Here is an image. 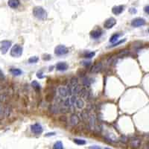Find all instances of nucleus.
I'll return each instance as SVG.
<instances>
[{
	"label": "nucleus",
	"instance_id": "1",
	"mask_svg": "<svg viewBox=\"0 0 149 149\" xmlns=\"http://www.w3.org/2000/svg\"><path fill=\"white\" fill-rule=\"evenodd\" d=\"M33 15L34 17L38 19L39 20L44 21L47 19V12L45 11V9L40 6H36L33 9Z\"/></svg>",
	"mask_w": 149,
	"mask_h": 149
},
{
	"label": "nucleus",
	"instance_id": "2",
	"mask_svg": "<svg viewBox=\"0 0 149 149\" xmlns=\"http://www.w3.org/2000/svg\"><path fill=\"white\" fill-rule=\"evenodd\" d=\"M23 47L20 45L16 44L12 47L11 50V55L13 58H20L23 54Z\"/></svg>",
	"mask_w": 149,
	"mask_h": 149
},
{
	"label": "nucleus",
	"instance_id": "3",
	"mask_svg": "<svg viewBox=\"0 0 149 149\" xmlns=\"http://www.w3.org/2000/svg\"><path fill=\"white\" fill-rule=\"evenodd\" d=\"M11 46V42L9 40H3L0 43V52L5 54L8 52V49Z\"/></svg>",
	"mask_w": 149,
	"mask_h": 149
},
{
	"label": "nucleus",
	"instance_id": "4",
	"mask_svg": "<svg viewBox=\"0 0 149 149\" xmlns=\"http://www.w3.org/2000/svg\"><path fill=\"white\" fill-rule=\"evenodd\" d=\"M69 52L68 49L63 45H59L54 49V54L57 56H62Z\"/></svg>",
	"mask_w": 149,
	"mask_h": 149
},
{
	"label": "nucleus",
	"instance_id": "5",
	"mask_svg": "<svg viewBox=\"0 0 149 149\" xmlns=\"http://www.w3.org/2000/svg\"><path fill=\"white\" fill-rule=\"evenodd\" d=\"M116 24V20L113 17H110V18H108L107 20H105V22L104 23V27L106 29H110V28H113Z\"/></svg>",
	"mask_w": 149,
	"mask_h": 149
},
{
	"label": "nucleus",
	"instance_id": "6",
	"mask_svg": "<svg viewBox=\"0 0 149 149\" xmlns=\"http://www.w3.org/2000/svg\"><path fill=\"white\" fill-rule=\"evenodd\" d=\"M31 131L36 135H39V134H41L43 133V127L39 123H35L33 125H31Z\"/></svg>",
	"mask_w": 149,
	"mask_h": 149
},
{
	"label": "nucleus",
	"instance_id": "7",
	"mask_svg": "<svg viewBox=\"0 0 149 149\" xmlns=\"http://www.w3.org/2000/svg\"><path fill=\"white\" fill-rule=\"evenodd\" d=\"M145 25V20L142 18H136L131 22V25L135 28L141 27Z\"/></svg>",
	"mask_w": 149,
	"mask_h": 149
},
{
	"label": "nucleus",
	"instance_id": "8",
	"mask_svg": "<svg viewBox=\"0 0 149 149\" xmlns=\"http://www.w3.org/2000/svg\"><path fill=\"white\" fill-rule=\"evenodd\" d=\"M129 145L130 146L133 148H138L140 145H141V140L138 138H134L130 139L129 142Z\"/></svg>",
	"mask_w": 149,
	"mask_h": 149
},
{
	"label": "nucleus",
	"instance_id": "9",
	"mask_svg": "<svg viewBox=\"0 0 149 149\" xmlns=\"http://www.w3.org/2000/svg\"><path fill=\"white\" fill-rule=\"evenodd\" d=\"M103 32L100 29H96V30H93L90 32V37L92 39H99L101 37Z\"/></svg>",
	"mask_w": 149,
	"mask_h": 149
},
{
	"label": "nucleus",
	"instance_id": "10",
	"mask_svg": "<svg viewBox=\"0 0 149 149\" xmlns=\"http://www.w3.org/2000/svg\"><path fill=\"white\" fill-rule=\"evenodd\" d=\"M124 5H118V6H114L112 8V12L115 15H119L124 11Z\"/></svg>",
	"mask_w": 149,
	"mask_h": 149
},
{
	"label": "nucleus",
	"instance_id": "11",
	"mask_svg": "<svg viewBox=\"0 0 149 149\" xmlns=\"http://www.w3.org/2000/svg\"><path fill=\"white\" fill-rule=\"evenodd\" d=\"M56 69L58 71L64 72L68 69V64L66 62H59L56 65Z\"/></svg>",
	"mask_w": 149,
	"mask_h": 149
},
{
	"label": "nucleus",
	"instance_id": "12",
	"mask_svg": "<svg viewBox=\"0 0 149 149\" xmlns=\"http://www.w3.org/2000/svg\"><path fill=\"white\" fill-rule=\"evenodd\" d=\"M102 69V64L101 63H97L96 64H94L92 68H91V72L92 73H98Z\"/></svg>",
	"mask_w": 149,
	"mask_h": 149
},
{
	"label": "nucleus",
	"instance_id": "13",
	"mask_svg": "<svg viewBox=\"0 0 149 149\" xmlns=\"http://www.w3.org/2000/svg\"><path fill=\"white\" fill-rule=\"evenodd\" d=\"M8 6L11 8H17L20 5V0H9L8 2Z\"/></svg>",
	"mask_w": 149,
	"mask_h": 149
},
{
	"label": "nucleus",
	"instance_id": "14",
	"mask_svg": "<svg viewBox=\"0 0 149 149\" xmlns=\"http://www.w3.org/2000/svg\"><path fill=\"white\" fill-rule=\"evenodd\" d=\"M10 72L12 74H13V75L15 76H19V75H20V74H23V72L22 70H20V69H10Z\"/></svg>",
	"mask_w": 149,
	"mask_h": 149
},
{
	"label": "nucleus",
	"instance_id": "15",
	"mask_svg": "<svg viewBox=\"0 0 149 149\" xmlns=\"http://www.w3.org/2000/svg\"><path fill=\"white\" fill-rule=\"evenodd\" d=\"M119 37H120V34H114L111 36L110 37V42L111 43H116V41L118 40V39L119 38Z\"/></svg>",
	"mask_w": 149,
	"mask_h": 149
},
{
	"label": "nucleus",
	"instance_id": "16",
	"mask_svg": "<svg viewBox=\"0 0 149 149\" xmlns=\"http://www.w3.org/2000/svg\"><path fill=\"white\" fill-rule=\"evenodd\" d=\"M70 122L72 125H76L78 122H79V119L76 115H72L71 116V119H70Z\"/></svg>",
	"mask_w": 149,
	"mask_h": 149
},
{
	"label": "nucleus",
	"instance_id": "17",
	"mask_svg": "<svg viewBox=\"0 0 149 149\" xmlns=\"http://www.w3.org/2000/svg\"><path fill=\"white\" fill-rule=\"evenodd\" d=\"M53 149H63V145L61 141L56 142L53 145Z\"/></svg>",
	"mask_w": 149,
	"mask_h": 149
},
{
	"label": "nucleus",
	"instance_id": "18",
	"mask_svg": "<svg viewBox=\"0 0 149 149\" xmlns=\"http://www.w3.org/2000/svg\"><path fill=\"white\" fill-rule=\"evenodd\" d=\"M31 86L33 87V88L36 91H40V85L39 84V83L37 82V81H33L31 82Z\"/></svg>",
	"mask_w": 149,
	"mask_h": 149
},
{
	"label": "nucleus",
	"instance_id": "19",
	"mask_svg": "<svg viewBox=\"0 0 149 149\" xmlns=\"http://www.w3.org/2000/svg\"><path fill=\"white\" fill-rule=\"evenodd\" d=\"M74 142L78 145H84L87 143L86 141L82 139H74Z\"/></svg>",
	"mask_w": 149,
	"mask_h": 149
},
{
	"label": "nucleus",
	"instance_id": "20",
	"mask_svg": "<svg viewBox=\"0 0 149 149\" xmlns=\"http://www.w3.org/2000/svg\"><path fill=\"white\" fill-rule=\"evenodd\" d=\"M38 61H39L38 57H37V56H33V57H31L28 59V63H36Z\"/></svg>",
	"mask_w": 149,
	"mask_h": 149
},
{
	"label": "nucleus",
	"instance_id": "21",
	"mask_svg": "<svg viewBox=\"0 0 149 149\" xmlns=\"http://www.w3.org/2000/svg\"><path fill=\"white\" fill-rule=\"evenodd\" d=\"M75 104H76L77 107H78V108H79V109L82 108V107H84V101H82L81 99L77 100V101H76V103H75Z\"/></svg>",
	"mask_w": 149,
	"mask_h": 149
},
{
	"label": "nucleus",
	"instance_id": "22",
	"mask_svg": "<svg viewBox=\"0 0 149 149\" xmlns=\"http://www.w3.org/2000/svg\"><path fill=\"white\" fill-rule=\"evenodd\" d=\"M95 54H96V52H94V51L88 52V53H87V54H85V58H92L94 57Z\"/></svg>",
	"mask_w": 149,
	"mask_h": 149
},
{
	"label": "nucleus",
	"instance_id": "23",
	"mask_svg": "<svg viewBox=\"0 0 149 149\" xmlns=\"http://www.w3.org/2000/svg\"><path fill=\"white\" fill-rule=\"evenodd\" d=\"M125 41H126V39H124V40H120V41H119V42H117V43H114L113 45L110 46V47L113 48V47H116V46H118L119 45H120V44H122V43H124Z\"/></svg>",
	"mask_w": 149,
	"mask_h": 149
},
{
	"label": "nucleus",
	"instance_id": "24",
	"mask_svg": "<svg viewBox=\"0 0 149 149\" xmlns=\"http://www.w3.org/2000/svg\"><path fill=\"white\" fill-rule=\"evenodd\" d=\"M43 72H42V71H40V72H38L37 73V78H44V75H43Z\"/></svg>",
	"mask_w": 149,
	"mask_h": 149
},
{
	"label": "nucleus",
	"instance_id": "25",
	"mask_svg": "<svg viewBox=\"0 0 149 149\" xmlns=\"http://www.w3.org/2000/svg\"><path fill=\"white\" fill-rule=\"evenodd\" d=\"M5 78V75H4V73L2 71V69H0V79H4Z\"/></svg>",
	"mask_w": 149,
	"mask_h": 149
},
{
	"label": "nucleus",
	"instance_id": "26",
	"mask_svg": "<svg viewBox=\"0 0 149 149\" xmlns=\"http://www.w3.org/2000/svg\"><path fill=\"white\" fill-rule=\"evenodd\" d=\"M144 11H145V13H147L149 15V5H148V6L145 7Z\"/></svg>",
	"mask_w": 149,
	"mask_h": 149
},
{
	"label": "nucleus",
	"instance_id": "27",
	"mask_svg": "<svg viewBox=\"0 0 149 149\" xmlns=\"http://www.w3.org/2000/svg\"><path fill=\"white\" fill-rule=\"evenodd\" d=\"M89 149H101L100 147H99V146H91V147H89Z\"/></svg>",
	"mask_w": 149,
	"mask_h": 149
},
{
	"label": "nucleus",
	"instance_id": "28",
	"mask_svg": "<svg viewBox=\"0 0 149 149\" xmlns=\"http://www.w3.org/2000/svg\"><path fill=\"white\" fill-rule=\"evenodd\" d=\"M55 133L54 132H51V133H48L46 134V137H50V136H54Z\"/></svg>",
	"mask_w": 149,
	"mask_h": 149
},
{
	"label": "nucleus",
	"instance_id": "29",
	"mask_svg": "<svg viewBox=\"0 0 149 149\" xmlns=\"http://www.w3.org/2000/svg\"><path fill=\"white\" fill-rule=\"evenodd\" d=\"M130 12L132 13H137V10L135 8H130Z\"/></svg>",
	"mask_w": 149,
	"mask_h": 149
},
{
	"label": "nucleus",
	"instance_id": "30",
	"mask_svg": "<svg viewBox=\"0 0 149 149\" xmlns=\"http://www.w3.org/2000/svg\"><path fill=\"white\" fill-rule=\"evenodd\" d=\"M87 63H82L83 65H84L85 66H89V65H90V63L91 62H86Z\"/></svg>",
	"mask_w": 149,
	"mask_h": 149
},
{
	"label": "nucleus",
	"instance_id": "31",
	"mask_svg": "<svg viewBox=\"0 0 149 149\" xmlns=\"http://www.w3.org/2000/svg\"><path fill=\"white\" fill-rule=\"evenodd\" d=\"M105 149H110V148H105Z\"/></svg>",
	"mask_w": 149,
	"mask_h": 149
},
{
	"label": "nucleus",
	"instance_id": "32",
	"mask_svg": "<svg viewBox=\"0 0 149 149\" xmlns=\"http://www.w3.org/2000/svg\"><path fill=\"white\" fill-rule=\"evenodd\" d=\"M148 148H149V143H148Z\"/></svg>",
	"mask_w": 149,
	"mask_h": 149
},
{
	"label": "nucleus",
	"instance_id": "33",
	"mask_svg": "<svg viewBox=\"0 0 149 149\" xmlns=\"http://www.w3.org/2000/svg\"><path fill=\"white\" fill-rule=\"evenodd\" d=\"M148 32H149V29H148Z\"/></svg>",
	"mask_w": 149,
	"mask_h": 149
}]
</instances>
